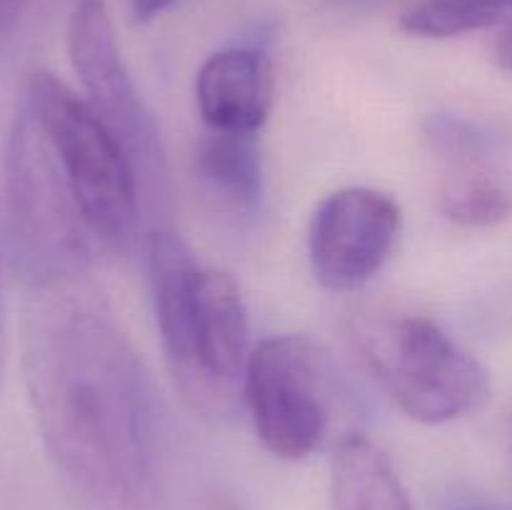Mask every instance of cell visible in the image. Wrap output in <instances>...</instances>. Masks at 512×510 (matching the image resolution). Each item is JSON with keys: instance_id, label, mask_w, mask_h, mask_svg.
Instances as JSON below:
<instances>
[{"instance_id": "6da1fadb", "label": "cell", "mask_w": 512, "mask_h": 510, "mask_svg": "<svg viewBox=\"0 0 512 510\" xmlns=\"http://www.w3.org/2000/svg\"><path fill=\"white\" fill-rule=\"evenodd\" d=\"M40 438L70 488L98 510H153L160 413L143 360L90 300L48 305L28 338Z\"/></svg>"}, {"instance_id": "7a4b0ae2", "label": "cell", "mask_w": 512, "mask_h": 510, "mask_svg": "<svg viewBox=\"0 0 512 510\" xmlns=\"http://www.w3.org/2000/svg\"><path fill=\"white\" fill-rule=\"evenodd\" d=\"M145 260L165 363L183 400L195 413H228L253 350L238 280L203 268L193 248L165 228L148 235Z\"/></svg>"}, {"instance_id": "3957f363", "label": "cell", "mask_w": 512, "mask_h": 510, "mask_svg": "<svg viewBox=\"0 0 512 510\" xmlns=\"http://www.w3.org/2000/svg\"><path fill=\"white\" fill-rule=\"evenodd\" d=\"M23 105L48 140L100 250H128L143 203L135 170L118 138L83 95L48 70L30 75Z\"/></svg>"}, {"instance_id": "277c9868", "label": "cell", "mask_w": 512, "mask_h": 510, "mask_svg": "<svg viewBox=\"0 0 512 510\" xmlns=\"http://www.w3.org/2000/svg\"><path fill=\"white\" fill-rule=\"evenodd\" d=\"M3 183L8 243L20 275L35 288H58L80 275L100 245L23 103L10 125Z\"/></svg>"}, {"instance_id": "5b68a950", "label": "cell", "mask_w": 512, "mask_h": 510, "mask_svg": "<svg viewBox=\"0 0 512 510\" xmlns=\"http://www.w3.org/2000/svg\"><path fill=\"white\" fill-rule=\"evenodd\" d=\"M363 350L385 393L418 423L465 418L483 408L493 390L488 368L423 315L370 323Z\"/></svg>"}, {"instance_id": "8992f818", "label": "cell", "mask_w": 512, "mask_h": 510, "mask_svg": "<svg viewBox=\"0 0 512 510\" xmlns=\"http://www.w3.org/2000/svg\"><path fill=\"white\" fill-rule=\"evenodd\" d=\"M243 395L263 448L303 460L320 448L340 408L338 368L308 335H273L250 350Z\"/></svg>"}, {"instance_id": "52a82bcc", "label": "cell", "mask_w": 512, "mask_h": 510, "mask_svg": "<svg viewBox=\"0 0 512 510\" xmlns=\"http://www.w3.org/2000/svg\"><path fill=\"white\" fill-rule=\"evenodd\" d=\"M68 53L83 98L118 138L133 165L143 208L153 215L168 210V163L158 123L125 65L105 0H75L68 20Z\"/></svg>"}, {"instance_id": "ba28073f", "label": "cell", "mask_w": 512, "mask_h": 510, "mask_svg": "<svg viewBox=\"0 0 512 510\" xmlns=\"http://www.w3.org/2000/svg\"><path fill=\"white\" fill-rule=\"evenodd\" d=\"M403 230V210L375 188H343L313 210L308 258L315 280L333 293L358 290L393 258Z\"/></svg>"}, {"instance_id": "9c48e42d", "label": "cell", "mask_w": 512, "mask_h": 510, "mask_svg": "<svg viewBox=\"0 0 512 510\" xmlns=\"http://www.w3.org/2000/svg\"><path fill=\"white\" fill-rule=\"evenodd\" d=\"M195 103L208 130L258 133L275 103L273 60L260 45L218 50L198 70Z\"/></svg>"}, {"instance_id": "30bf717a", "label": "cell", "mask_w": 512, "mask_h": 510, "mask_svg": "<svg viewBox=\"0 0 512 510\" xmlns=\"http://www.w3.org/2000/svg\"><path fill=\"white\" fill-rule=\"evenodd\" d=\"M195 170L205 188L233 210L253 215L263 203L265 168L258 133L210 130L195 150Z\"/></svg>"}, {"instance_id": "8fae6325", "label": "cell", "mask_w": 512, "mask_h": 510, "mask_svg": "<svg viewBox=\"0 0 512 510\" xmlns=\"http://www.w3.org/2000/svg\"><path fill=\"white\" fill-rule=\"evenodd\" d=\"M440 210L465 228H488L512 215V190L483 165L460 168L443 183Z\"/></svg>"}, {"instance_id": "7c38bea8", "label": "cell", "mask_w": 512, "mask_h": 510, "mask_svg": "<svg viewBox=\"0 0 512 510\" xmlns=\"http://www.w3.org/2000/svg\"><path fill=\"white\" fill-rule=\"evenodd\" d=\"M498 23L483 0H420L400 20L415 38H458Z\"/></svg>"}, {"instance_id": "4fadbf2b", "label": "cell", "mask_w": 512, "mask_h": 510, "mask_svg": "<svg viewBox=\"0 0 512 510\" xmlns=\"http://www.w3.org/2000/svg\"><path fill=\"white\" fill-rule=\"evenodd\" d=\"M423 135L430 150L440 158L450 160L458 168H473L483 165L485 158L493 153V140L485 130L470 120L458 118L450 113H435L423 123Z\"/></svg>"}, {"instance_id": "5bb4252c", "label": "cell", "mask_w": 512, "mask_h": 510, "mask_svg": "<svg viewBox=\"0 0 512 510\" xmlns=\"http://www.w3.org/2000/svg\"><path fill=\"white\" fill-rule=\"evenodd\" d=\"M30 0H0V35L10 33L23 18Z\"/></svg>"}, {"instance_id": "9a60e30c", "label": "cell", "mask_w": 512, "mask_h": 510, "mask_svg": "<svg viewBox=\"0 0 512 510\" xmlns=\"http://www.w3.org/2000/svg\"><path fill=\"white\" fill-rule=\"evenodd\" d=\"M175 0H130V8H133L135 20L140 23H148V20L158 18L163 10H168Z\"/></svg>"}, {"instance_id": "2e32d148", "label": "cell", "mask_w": 512, "mask_h": 510, "mask_svg": "<svg viewBox=\"0 0 512 510\" xmlns=\"http://www.w3.org/2000/svg\"><path fill=\"white\" fill-rule=\"evenodd\" d=\"M495 60H498L500 68L512 73V25L500 35L498 45H495Z\"/></svg>"}, {"instance_id": "e0dca14e", "label": "cell", "mask_w": 512, "mask_h": 510, "mask_svg": "<svg viewBox=\"0 0 512 510\" xmlns=\"http://www.w3.org/2000/svg\"><path fill=\"white\" fill-rule=\"evenodd\" d=\"M483 3L488 5L490 13L498 18V23L512 13V0H483Z\"/></svg>"}, {"instance_id": "ac0fdd59", "label": "cell", "mask_w": 512, "mask_h": 510, "mask_svg": "<svg viewBox=\"0 0 512 510\" xmlns=\"http://www.w3.org/2000/svg\"><path fill=\"white\" fill-rule=\"evenodd\" d=\"M3 363H5V328H3V300H0V385H3Z\"/></svg>"}]
</instances>
